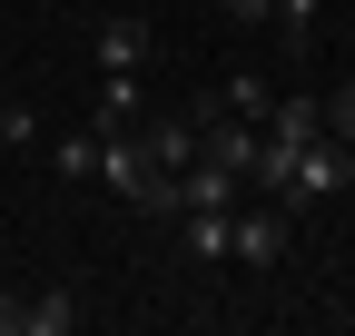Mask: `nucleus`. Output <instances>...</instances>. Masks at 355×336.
Returning a JSON list of instances; mask_svg holds the SVG:
<instances>
[{
    "label": "nucleus",
    "instance_id": "f257e3e1",
    "mask_svg": "<svg viewBox=\"0 0 355 336\" xmlns=\"http://www.w3.org/2000/svg\"><path fill=\"white\" fill-rule=\"evenodd\" d=\"M188 158H198V119H139L128 139H109L99 178H109L128 208H168V218H178V178H188Z\"/></svg>",
    "mask_w": 355,
    "mask_h": 336
},
{
    "label": "nucleus",
    "instance_id": "f03ea898",
    "mask_svg": "<svg viewBox=\"0 0 355 336\" xmlns=\"http://www.w3.org/2000/svg\"><path fill=\"white\" fill-rule=\"evenodd\" d=\"M355 188V149L345 139H316L296 158V178H286V208H316V198H345Z\"/></svg>",
    "mask_w": 355,
    "mask_h": 336
},
{
    "label": "nucleus",
    "instance_id": "7ed1b4c3",
    "mask_svg": "<svg viewBox=\"0 0 355 336\" xmlns=\"http://www.w3.org/2000/svg\"><path fill=\"white\" fill-rule=\"evenodd\" d=\"M286 228H296L286 198H257V208L237 198V267H277L286 258Z\"/></svg>",
    "mask_w": 355,
    "mask_h": 336
},
{
    "label": "nucleus",
    "instance_id": "20e7f679",
    "mask_svg": "<svg viewBox=\"0 0 355 336\" xmlns=\"http://www.w3.org/2000/svg\"><path fill=\"white\" fill-rule=\"evenodd\" d=\"M79 326V297L69 287H40V297H0V336H69Z\"/></svg>",
    "mask_w": 355,
    "mask_h": 336
},
{
    "label": "nucleus",
    "instance_id": "39448f33",
    "mask_svg": "<svg viewBox=\"0 0 355 336\" xmlns=\"http://www.w3.org/2000/svg\"><path fill=\"white\" fill-rule=\"evenodd\" d=\"M148 50H158V30H148L139 10H109V20H99V69L139 79V69H148Z\"/></svg>",
    "mask_w": 355,
    "mask_h": 336
},
{
    "label": "nucleus",
    "instance_id": "423d86ee",
    "mask_svg": "<svg viewBox=\"0 0 355 336\" xmlns=\"http://www.w3.org/2000/svg\"><path fill=\"white\" fill-rule=\"evenodd\" d=\"M266 139H277V149H316L326 139V99H277V109H266Z\"/></svg>",
    "mask_w": 355,
    "mask_h": 336
},
{
    "label": "nucleus",
    "instance_id": "0eeeda50",
    "mask_svg": "<svg viewBox=\"0 0 355 336\" xmlns=\"http://www.w3.org/2000/svg\"><path fill=\"white\" fill-rule=\"evenodd\" d=\"M99 158H109V139H99V129H69V139H50V168H60V178H99Z\"/></svg>",
    "mask_w": 355,
    "mask_h": 336
},
{
    "label": "nucleus",
    "instance_id": "6e6552de",
    "mask_svg": "<svg viewBox=\"0 0 355 336\" xmlns=\"http://www.w3.org/2000/svg\"><path fill=\"white\" fill-rule=\"evenodd\" d=\"M128 129H139V79L109 69V90H99V139H128Z\"/></svg>",
    "mask_w": 355,
    "mask_h": 336
},
{
    "label": "nucleus",
    "instance_id": "1a4fd4ad",
    "mask_svg": "<svg viewBox=\"0 0 355 336\" xmlns=\"http://www.w3.org/2000/svg\"><path fill=\"white\" fill-rule=\"evenodd\" d=\"M217 109H227V119H257V129H266V109H277V90H266L257 69H237L227 90H217Z\"/></svg>",
    "mask_w": 355,
    "mask_h": 336
},
{
    "label": "nucleus",
    "instance_id": "9d476101",
    "mask_svg": "<svg viewBox=\"0 0 355 336\" xmlns=\"http://www.w3.org/2000/svg\"><path fill=\"white\" fill-rule=\"evenodd\" d=\"M266 30H277L286 50H306V40H316V0H277V20H266Z\"/></svg>",
    "mask_w": 355,
    "mask_h": 336
},
{
    "label": "nucleus",
    "instance_id": "9b49d317",
    "mask_svg": "<svg viewBox=\"0 0 355 336\" xmlns=\"http://www.w3.org/2000/svg\"><path fill=\"white\" fill-rule=\"evenodd\" d=\"M326 139H345V149H355V90H336V99H326Z\"/></svg>",
    "mask_w": 355,
    "mask_h": 336
},
{
    "label": "nucleus",
    "instance_id": "f8f14e48",
    "mask_svg": "<svg viewBox=\"0 0 355 336\" xmlns=\"http://www.w3.org/2000/svg\"><path fill=\"white\" fill-rule=\"evenodd\" d=\"M217 10H227L237 30H266V20H277V0H217Z\"/></svg>",
    "mask_w": 355,
    "mask_h": 336
},
{
    "label": "nucleus",
    "instance_id": "ddd939ff",
    "mask_svg": "<svg viewBox=\"0 0 355 336\" xmlns=\"http://www.w3.org/2000/svg\"><path fill=\"white\" fill-rule=\"evenodd\" d=\"M0 139H10V149H30V139H40V119H30V109L10 99V109H0Z\"/></svg>",
    "mask_w": 355,
    "mask_h": 336
},
{
    "label": "nucleus",
    "instance_id": "4468645a",
    "mask_svg": "<svg viewBox=\"0 0 355 336\" xmlns=\"http://www.w3.org/2000/svg\"><path fill=\"white\" fill-rule=\"evenodd\" d=\"M345 198H355V188H345Z\"/></svg>",
    "mask_w": 355,
    "mask_h": 336
}]
</instances>
